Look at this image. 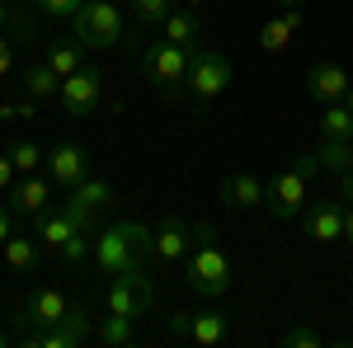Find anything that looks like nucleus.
<instances>
[{
    "label": "nucleus",
    "instance_id": "obj_1",
    "mask_svg": "<svg viewBox=\"0 0 353 348\" xmlns=\"http://www.w3.org/2000/svg\"><path fill=\"white\" fill-rule=\"evenodd\" d=\"M90 259H94V268L104 278H118L128 268H141L151 259V226H141V221H113L109 231H99Z\"/></svg>",
    "mask_w": 353,
    "mask_h": 348
},
{
    "label": "nucleus",
    "instance_id": "obj_2",
    "mask_svg": "<svg viewBox=\"0 0 353 348\" xmlns=\"http://www.w3.org/2000/svg\"><path fill=\"white\" fill-rule=\"evenodd\" d=\"M231 278H236V268H231V259L217 249L212 226L198 221V226H193V245H189V254H184V283H189V292L221 296L231 287Z\"/></svg>",
    "mask_w": 353,
    "mask_h": 348
},
{
    "label": "nucleus",
    "instance_id": "obj_3",
    "mask_svg": "<svg viewBox=\"0 0 353 348\" xmlns=\"http://www.w3.org/2000/svg\"><path fill=\"white\" fill-rule=\"evenodd\" d=\"M321 174V156H297L288 170H278L273 179H264V207L273 216H297L311 203V179Z\"/></svg>",
    "mask_w": 353,
    "mask_h": 348
},
{
    "label": "nucleus",
    "instance_id": "obj_4",
    "mask_svg": "<svg viewBox=\"0 0 353 348\" xmlns=\"http://www.w3.org/2000/svg\"><path fill=\"white\" fill-rule=\"evenodd\" d=\"M189 61L193 52L189 48H179V43H151L146 52H141V76L156 85L161 94H179L184 90V81H189Z\"/></svg>",
    "mask_w": 353,
    "mask_h": 348
},
{
    "label": "nucleus",
    "instance_id": "obj_5",
    "mask_svg": "<svg viewBox=\"0 0 353 348\" xmlns=\"http://www.w3.org/2000/svg\"><path fill=\"white\" fill-rule=\"evenodd\" d=\"M71 24H76V38L85 48H118L128 33L118 0H85L81 14H71Z\"/></svg>",
    "mask_w": 353,
    "mask_h": 348
},
{
    "label": "nucleus",
    "instance_id": "obj_6",
    "mask_svg": "<svg viewBox=\"0 0 353 348\" xmlns=\"http://www.w3.org/2000/svg\"><path fill=\"white\" fill-rule=\"evenodd\" d=\"M231 81H236V66H231V57L226 52H212V48H198L189 61V81H184V90H189L193 99H217V94H226L231 90Z\"/></svg>",
    "mask_w": 353,
    "mask_h": 348
},
{
    "label": "nucleus",
    "instance_id": "obj_7",
    "mask_svg": "<svg viewBox=\"0 0 353 348\" xmlns=\"http://www.w3.org/2000/svg\"><path fill=\"white\" fill-rule=\"evenodd\" d=\"M151 278H146V268H128V273H118L109 278V287H104V311H118V316H146V306H151Z\"/></svg>",
    "mask_w": 353,
    "mask_h": 348
},
{
    "label": "nucleus",
    "instance_id": "obj_8",
    "mask_svg": "<svg viewBox=\"0 0 353 348\" xmlns=\"http://www.w3.org/2000/svg\"><path fill=\"white\" fill-rule=\"evenodd\" d=\"M170 334L174 339H193L203 348H217L231 339V316L226 311H174L170 316Z\"/></svg>",
    "mask_w": 353,
    "mask_h": 348
},
{
    "label": "nucleus",
    "instance_id": "obj_9",
    "mask_svg": "<svg viewBox=\"0 0 353 348\" xmlns=\"http://www.w3.org/2000/svg\"><path fill=\"white\" fill-rule=\"evenodd\" d=\"M99 94H104V81H99V71L94 66H81L76 76H66L61 81V108L71 113V118H90L94 108H99Z\"/></svg>",
    "mask_w": 353,
    "mask_h": 348
},
{
    "label": "nucleus",
    "instance_id": "obj_10",
    "mask_svg": "<svg viewBox=\"0 0 353 348\" xmlns=\"http://www.w3.org/2000/svg\"><path fill=\"white\" fill-rule=\"evenodd\" d=\"M301 226H306V240H316V245L344 240V203H330V198L306 203L301 207Z\"/></svg>",
    "mask_w": 353,
    "mask_h": 348
},
{
    "label": "nucleus",
    "instance_id": "obj_11",
    "mask_svg": "<svg viewBox=\"0 0 353 348\" xmlns=\"http://www.w3.org/2000/svg\"><path fill=\"white\" fill-rule=\"evenodd\" d=\"M66 306H71V301L57 292V287H33V292L24 296V306H19V325H24V329H52V325H61Z\"/></svg>",
    "mask_w": 353,
    "mask_h": 348
},
{
    "label": "nucleus",
    "instance_id": "obj_12",
    "mask_svg": "<svg viewBox=\"0 0 353 348\" xmlns=\"http://www.w3.org/2000/svg\"><path fill=\"white\" fill-rule=\"evenodd\" d=\"M193 245V226L184 216H165L161 226L151 231V259H161V264H179L184 254H189Z\"/></svg>",
    "mask_w": 353,
    "mask_h": 348
},
{
    "label": "nucleus",
    "instance_id": "obj_13",
    "mask_svg": "<svg viewBox=\"0 0 353 348\" xmlns=\"http://www.w3.org/2000/svg\"><path fill=\"white\" fill-rule=\"evenodd\" d=\"M48 170H52V184L76 188L81 179H90V151L76 146V141H61V146L48 151Z\"/></svg>",
    "mask_w": 353,
    "mask_h": 348
},
{
    "label": "nucleus",
    "instance_id": "obj_14",
    "mask_svg": "<svg viewBox=\"0 0 353 348\" xmlns=\"http://www.w3.org/2000/svg\"><path fill=\"white\" fill-rule=\"evenodd\" d=\"M217 198L231 207V212H254V207H264V179H259V174H250V170L226 174L221 188H217Z\"/></svg>",
    "mask_w": 353,
    "mask_h": 348
},
{
    "label": "nucleus",
    "instance_id": "obj_15",
    "mask_svg": "<svg viewBox=\"0 0 353 348\" xmlns=\"http://www.w3.org/2000/svg\"><path fill=\"white\" fill-rule=\"evenodd\" d=\"M349 71L339 66V61H316L311 66V76H306V90H311V99H321V104H339L344 94H349Z\"/></svg>",
    "mask_w": 353,
    "mask_h": 348
},
{
    "label": "nucleus",
    "instance_id": "obj_16",
    "mask_svg": "<svg viewBox=\"0 0 353 348\" xmlns=\"http://www.w3.org/2000/svg\"><path fill=\"white\" fill-rule=\"evenodd\" d=\"M10 212L14 216H43L48 203H52V179H38V174H24V184L10 188Z\"/></svg>",
    "mask_w": 353,
    "mask_h": 348
},
{
    "label": "nucleus",
    "instance_id": "obj_17",
    "mask_svg": "<svg viewBox=\"0 0 353 348\" xmlns=\"http://www.w3.org/2000/svg\"><path fill=\"white\" fill-rule=\"evenodd\" d=\"M109 203H113V188L104 184V179H94V174H90V179H81V184L71 188V198H66V207H76V212H85L90 221H94V216L104 212Z\"/></svg>",
    "mask_w": 353,
    "mask_h": 348
},
{
    "label": "nucleus",
    "instance_id": "obj_18",
    "mask_svg": "<svg viewBox=\"0 0 353 348\" xmlns=\"http://www.w3.org/2000/svg\"><path fill=\"white\" fill-rule=\"evenodd\" d=\"M301 24V10H288V14H273L269 24L259 28V52H288V43H292V33Z\"/></svg>",
    "mask_w": 353,
    "mask_h": 348
},
{
    "label": "nucleus",
    "instance_id": "obj_19",
    "mask_svg": "<svg viewBox=\"0 0 353 348\" xmlns=\"http://www.w3.org/2000/svg\"><path fill=\"white\" fill-rule=\"evenodd\" d=\"M19 90H24L28 99H52V94H61V76L48 61H28L24 76H19Z\"/></svg>",
    "mask_w": 353,
    "mask_h": 348
},
{
    "label": "nucleus",
    "instance_id": "obj_20",
    "mask_svg": "<svg viewBox=\"0 0 353 348\" xmlns=\"http://www.w3.org/2000/svg\"><path fill=\"white\" fill-rule=\"evenodd\" d=\"M165 43H179V48L198 52V48H203V24H198V14H193V10H174V14L165 19Z\"/></svg>",
    "mask_w": 353,
    "mask_h": 348
},
{
    "label": "nucleus",
    "instance_id": "obj_21",
    "mask_svg": "<svg viewBox=\"0 0 353 348\" xmlns=\"http://www.w3.org/2000/svg\"><path fill=\"white\" fill-rule=\"evenodd\" d=\"M0 249H5V264L14 268V273H33V268L43 264V249H38V240H28V236H10Z\"/></svg>",
    "mask_w": 353,
    "mask_h": 348
},
{
    "label": "nucleus",
    "instance_id": "obj_22",
    "mask_svg": "<svg viewBox=\"0 0 353 348\" xmlns=\"http://www.w3.org/2000/svg\"><path fill=\"white\" fill-rule=\"evenodd\" d=\"M94 339H99L104 348H128V344L137 339V334H132V316H118V311H109L104 320L94 325Z\"/></svg>",
    "mask_w": 353,
    "mask_h": 348
},
{
    "label": "nucleus",
    "instance_id": "obj_23",
    "mask_svg": "<svg viewBox=\"0 0 353 348\" xmlns=\"http://www.w3.org/2000/svg\"><path fill=\"white\" fill-rule=\"evenodd\" d=\"M48 66H52L61 81H66V76H76V71L85 66V43H81V38H66V43H57L52 52H48Z\"/></svg>",
    "mask_w": 353,
    "mask_h": 348
},
{
    "label": "nucleus",
    "instance_id": "obj_24",
    "mask_svg": "<svg viewBox=\"0 0 353 348\" xmlns=\"http://www.w3.org/2000/svg\"><path fill=\"white\" fill-rule=\"evenodd\" d=\"M321 136L325 141H349L353 136V113H349L344 99L339 104H325V113H321Z\"/></svg>",
    "mask_w": 353,
    "mask_h": 348
},
{
    "label": "nucleus",
    "instance_id": "obj_25",
    "mask_svg": "<svg viewBox=\"0 0 353 348\" xmlns=\"http://www.w3.org/2000/svg\"><path fill=\"white\" fill-rule=\"evenodd\" d=\"M10 161L19 174H38L43 165H48V151L38 146V141H10Z\"/></svg>",
    "mask_w": 353,
    "mask_h": 348
},
{
    "label": "nucleus",
    "instance_id": "obj_26",
    "mask_svg": "<svg viewBox=\"0 0 353 348\" xmlns=\"http://www.w3.org/2000/svg\"><path fill=\"white\" fill-rule=\"evenodd\" d=\"M61 329H66V339L81 348L90 344V334H94V325H90V306H66V316H61Z\"/></svg>",
    "mask_w": 353,
    "mask_h": 348
},
{
    "label": "nucleus",
    "instance_id": "obj_27",
    "mask_svg": "<svg viewBox=\"0 0 353 348\" xmlns=\"http://www.w3.org/2000/svg\"><path fill=\"white\" fill-rule=\"evenodd\" d=\"M321 170H334V174H344L353 170V141H321Z\"/></svg>",
    "mask_w": 353,
    "mask_h": 348
},
{
    "label": "nucleus",
    "instance_id": "obj_28",
    "mask_svg": "<svg viewBox=\"0 0 353 348\" xmlns=\"http://www.w3.org/2000/svg\"><path fill=\"white\" fill-rule=\"evenodd\" d=\"M137 24H165L174 14V0H132Z\"/></svg>",
    "mask_w": 353,
    "mask_h": 348
},
{
    "label": "nucleus",
    "instance_id": "obj_29",
    "mask_svg": "<svg viewBox=\"0 0 353 348\" xmlns=\"http://www.w3.org/2000/svg\"><path fill=\"white\" fill-rule=\"evenodd\" d=\"M90 249H94V240H90V231H76V236H71V240L61 245L57 254H61L66 264H85V259H90Z\"/></svg>",
    "mask_w": 353,
    "mask_h": 348
},
{
    "label": "nucleus",
    "instance_id": "obj_30",
    "mask_svg": "<svg viewBox=\"0 0 353 348\" xmlns=\"http://www.w3.org/2000/svg\"><path fill=\"white\" fill-rule=\"evenodd\" d=\"M278 344H283V348H321V334H316L311 325H292Z\"/></svg>",
    "mask_w": 353,
    "mask_h": 348
},
{
    "label": "nucleus",
    "instance_id": "obj_31",
    "mask_svg": "<svg viewBox=\"0 0 353 348\" xmlns=\"http://www.w3.org/2000/svg\"><path fill=\"white\" fill-rule=\"evenodd\" d=\"M0 28H10V33H19V38H28V19H19V10L10 5V0H0Z\"/></svg>",
    "mask_w": 353,
    "mask_h": 348
},
{
    "label": "nucleus",
    "instance_id": "obj_32",
    "mask_svg": "<svg viewBox=\"0 0 353 348\" xmlns=\"http://www.w3.org/2000/svg\"><path fill=\"white\" fill-rule=\"evenodd\" d=\"M33 5H38L43 14H66V19L85 10V0H33Z\"/></svg>",
    "mask_w": 353,
    "mask_h": 348
},
{
    "label": "nucleus",
    "instance_id": "obj_33",
    "mask_svg": "<svg viewBox=\"0 0 353 348\" xmlns=\"http://www.w3.org/2000/svg\"><path fill=\"white\" fill-rule=\"evenodd\" d=\"M14 71V38H10V28H0V81Z\"/></svg>",
    "mask_w": 353,
    "mask_h": 348
},
{
    "label": "nucleus",
    "instance_id": "obj_34",
    "mask_svg": "<svg viewBox=\"0 0 353 348\" xmlns=\"http://www.w3.org/2000/svg\"><path fill=\"white\" fill-rule=\"evenodd\" d=\"M14 174H19V170H14V161H10V151H0V193L14 188Z\"/></svg>",
    "mask_w": 353,
    "mask_h": 348
},
{
    "label": "nucleus",
    "instance_id": "obj_35",
    "mask_svg": "<svg viewBox=\"0 0 353 348\" xmlns=\"http://www.w3.org/2000/svg\"><path fill=\"white\" fill-rule=\"evenodd\" d=\"M14 221H19V216L10 212V203H0V245H5L10 236H14Z\"/></svg>",
    "mask_w": 353,
    "mask_h": 348
},
{
    "label": "nucleus",
    "instance_id": "obj_36",
    "mask_svg": "<svg viewBox=\"0 0 353 348\" xmlns=\"http://www.w3.org/2000/svg\"><path fill=\"white\" fill-rule=\"evenodd\" d=\"M339 188H344V203H353V170H344V174H339Z\"/></svg>",
    "mask_w": 353,
    "mask_h": 348
},
{
    "label": "nucleus",
    "instance_id": "obj_37",
    "mask_svg": "<svg viewBox=\"0 0 353 348\" xmlns=\"http://www.w3.org/2000/svg\"><path fill=\"white\" fill-rule=\"evenodd\" d=\"M344 240L353 245V207H344Z\"/></svg>",
    "mask_w": 353,
    "mask_h": 348
},
{
    "label": "nucleus",
    "instance_id": "obj_38",
    "mask_svg": "<svg viewBox=\"0 0 353 348\" xmlns=\"http://www.w3.org/2000/svg\"><path fill=\"white\" fill-rule=\"evenodd\" d=\"M283 10H306V0H278Z\"/></svg>",
    "mask_w": 353,
    "mask_h": 348
},
{
    "label": "nucleus",
    "instance_id": "obj_39",
    "mask_svg": "<svg viewBox=\"0 0 353 348\" xmlns=\"http://www.w3.org/2000/svg\"><path fill=\"white\" fill-rule=\"evenodd\" d=\"M344 104H349V113H353V85H349V94H344Z\"/></svg>",
    "mask_w": 353,
    "mask_h": 348
},
{
    "label": "nucleus",
    "instance_id": "obj_40",
    "mask_svg": "<svg viewBox=\"0 0 353 348\" xmlns=\"http://www.w3.org/2000/svg\"><path fill=\"white\" fill-rule=\"evenodd\" d=\"M5 344H10V329H0V348H5Z\"/></svg>",
    "mask_w": 353,
    "mask_h": 348
},
{
    "label": "nucleus",
    "instance_id": "obj_41",
    "mask_svg": "<svg viewBox=\"0 0 353 348\" xmlns=\"http://www.w3.org/2000/svg\"><path fill=\"white\" fill-rule=\"evenodd\" d=\"M193 5H208V0H193Z\"/></svg>",
    "mask_w": 353,
    "mask_h": 348
},
{
    "label": "nucleus",
    "instance_id": "obj_42",
    "mask_svg": "<svg viewBox=\"0 0 353 348\" xmlns=\"http://www.w3.org/2000/svg\"><path fill=\"white\" fill-rule=\"evenodd\" d=\"M349 141H353V136H349Z\"/></svg>",
    "mask_w": 353,
    "mask_h": 348
}]
</instances>
